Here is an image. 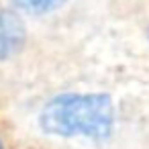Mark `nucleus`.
I'll use <instances>...</instances> for the list:
<instances>
[{
  "label": "nucleus",
  "instance_id": "f257e3e1",
  "mask_svg": "<svg viewBox=\"0 0 149 149\" xmlns=\"http://www.w3.org/2000/svg\"><path fill=\"white\" fill-rule=\"evenodd\" d=\"M114 118V102L106 94H61L43 106L39 125L57 137L104 139L112 133Z\"/></svg>",
  "mask_w": 149,
  "mask_h": 149
},
{
  "label": "nucleus",
  "instance_id": "f03ea898",
  "mask_svg": "<svg viewBox=\"0 0 149 149\" xmlns=\"http://www.w3.org/2000/svg\"><path fill=\"white\" fill-rule=\"evenodd\" d=\"M27 43V27L21 15L0 4V61H8L21 53Z\"/></svg>",
  "mask_w": 149,
  "mask_h": 149
},
{
  "label": "nucleus",
  "instance_id": "7ed1b4c3",
  "mask_svg": "<svg viewBox=\"0 0 149 149\" xmlns=\"http://www.w3.org/2000/svg\"><path fill=\"white\" fill-rule=\"evenodd\" d=\"M13 6L21 13L33 15V17H43L59 10L68 0H10Z\"/></svg>",
  "mask_w": 149,
  "mask_h": 149
},
{
  "label": "nucleus",
  "instance_id": "20e7f679",
  "mask_svg": "<svg viewBox=\"0 0 149 149\" xmlns=\"http://www.w3.org/2000/svg\"><path fill=\"white\" fill-rule=\"evenodd\" d=\"M0 149H4V147H2V139H0Z\"/></svg>",
  "mask_w": 149,
  "mask_h": 149
}]
</instances>
